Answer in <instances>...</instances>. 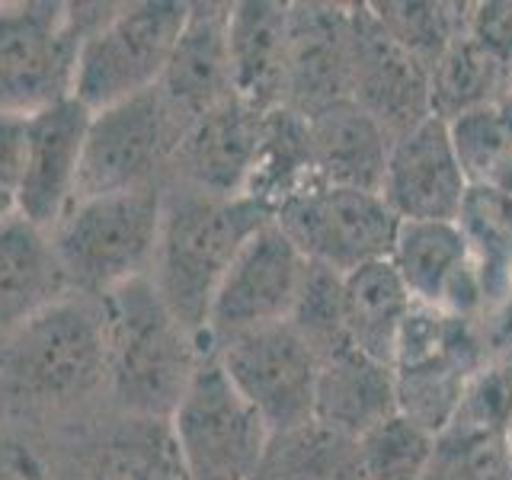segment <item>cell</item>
I'll return each instance as SVG.
<instances>
[{"label":"cell","mask_w":512,"mask_h":480,"mask_svg":"<svg viewBox=\"0 0 512 480\" xmlns=\"http://www.w3.org/2000/svg\"><path fill=\"white\" fill-rule=\"evenodd\" d=\"M266 221H272V212L250 196H208L180 183L164 186V218L148 279L202 346L208 308L224 272Z\"/></svg>","instance_id":"6da1fadb"},{"label":"cell","mask_w":512,"mask_h":480,"mask_svg":"<svg viewBox=\"0 0 512 480\" xmlns=\"http://www.w3.org/2000/svg\"><path fill=\"white\" fill-rule=\"evenodd\" d=\"M106 330V391L122 416L170 420L205 349L148 276L100 298Z\"/></svg>","instance_id":"7a4b0ae2"},{"label":"cell","mask_w":512,"mask_h":480,"mask_svg":"<svg viewBox=\"0 0 512 480\" xmlns=\"http://www.w3.org/2000/svg\"><path fill=\"white\" fill-rule=\"evenodd\" d=\"M4 404L61 413L106 391V330L100 298L68 295L0 349Z\"/></svg>","instance_id":"3957f363"},{"label":"cell","mask_w":512,"mask_h":480,"mask_svg":"<svg viewBox=\"0 0 512 480\" xmlns=\"http://www.w3.org/2000/svg\"><path fill=\"white\" fill-rule=\"evenodd\" d=\"M164 186L77 199L48 237L74 295L106 298L154 266Z\"/></svg>","instance_id":"277c9868"},{"label":"cell","mask_w":512,"mask_h":480,"mask_svg":"<svg viewBox=\"0 0 512 480\" xmlns=\"http://www.w3.org/2000/svg\"><path fill=\"white\" fill-rule=\"evenodd\" d=\"M189 4H106L77 48L71 96L90 112L154 90L167 68Z\"/></svg>","instance_id":"5b68a950"},{"label":"cell","mask_w":512,"mask_h":480,"mask_svg":"<svg viewBox=\"0 0 512 480\" xmlns=\"http://www.w3.org/2000/svg\"><path fill=\"white\" fill-rule=\"evenodd\" d=\"M106 4H0V109L36 112L71 96L77 48Z\"/></svg>","instance_id":"8992f818"},{"label":"cell","mask_w":512,"mask_h":480,"mask_svg":"<svg viewBox=\"0 0 512 480\" xmlns=\"http://www.w3.org/2000/svg\"><path fill=\"white\" fill-rule=\"evenodd\" d=\"M167 423L189 480H256L272 439L212 352L202 356Z\"/></svg>","instance_id":"52a82bcc"},{"label":"cell","mask_w":512,"mask_h":480,"mask_svg":"<svg viewBox=\"0 0 512 480\" xmlns=\"http://www.w3.org/2000/svg\"><path fill=\"white\" fill-rule=\"evenodd\" d=\"M186 128L189 122L157 87L96 109L87 125L77 199L160 186Z\"/></svg>","instance_id":"ba28073f"},{"label":"cell","mask_w":512,"mask_h":480,"mask_svg":"<svg viewBox=\"0 0 512 480\" xmlns=\"http://www.w3.org/2000/svg\"><path fill=\"white\" fill-rule=\"evenodd\" d=\"M272 221L301 250L308 263L349 276L359 266L391 260L400 218L381 199V192L330 186L308 180L285 196Z\"/></svg>","instance_id":"9c48e42d"},{"label":"cell","mask_w":512,"mask_h":480,"mask_svg":"<svg viewBox=\"0 0 512 480\" xmlns=\"http://www.w3.org/2000/svg\"><path fill=\"white\" fill-rule=\"evenodd\" d=\"M212 356L266 423L269 436H285L314 423L320 359L288 320L221 340Z\"/></svg>","instance_id":"30bf717a"},{"label":"cell","mask_w":512,"mask_h":480,"mask_svg":"<svg viewBox=\"0 0 512 480\" xmlns=\"http://www.w3.org/2000/svg\"><path fill=\"white\" fill-rule=\"evenodd\" d=\"M304 276H308V260L276 221H266L260 231L250 234L224 272L208 308L205 346L215 349L237 333L285 324L295 311Z\"/></svg>","instance_id":"8fae6325"},{"label":"cell","mask_w":512,"mask_h":480,"mask_svg":"<svg viewBox=\"0 0 512 480\" xmlns=\"http://www.w3.org/2000/svg\"><path fill=\"white\" fill-rule=\"evenodd\" d=\"M349 23L352 103L365 109L394 141L432 116L429 68L388 36L372 7H349Z\"/></svg>","instance_id":"7c38bea8"},{"label":"cell","mask_w":512,"mask_h":480,"mask_svg":"<svg viewBox=\"0 0 512 480\" xmlns=\"http://www.w3.org/2000/svg\"><path fill=\"white\" fill-rule=\"evenodd\" d=\"M90 116L93 112L84 103H77L74 96L29 112L26 167L20 186L13 192V202L16 215L36 224L45 234L77 202Z\"/></svg>","instance_id":"4fadbf2b"},{"label":"cell","mask_w":512,"mask_h":480,"mask_svg":"<svg viewBox=\"0 0 512 480\" xmlns=\"http://www.w3.org/2000/svg\"><path fill=\"white\" fill-rule=\"evenodd\" d=\"M468 196L448 122L429 116L391 141L381 199L400 221H461Z\"/></svg>","instance_id":"5bb4252c"},{"label":"cell","mask_w":512,"mask_h":480,"mask_svg":"<svg viewBox=\"0 0 512 480\" xmlns=\"http://www.w3.org/2000/svg\"><path fill=\"white\" fill-rule=\"evenodd\" d=\"M340 100H352L349 7L288 4L285 106L308 119Z\"/></svg>","instance_id":"9a60e30c"},{"label":"cell","mask_w":512,"mask_h":480,"mask_svg":"<svg viewBox=\"0 0 512 480\" xmlns=\"http://www.w3.org/2000/svg\"><path fill=\"white\" fill-rule=\"evenodd\" d=\"M263 116L244 100H224L186 128L170 164V183L208 196H247V183L260 151Z\"/></svg>","instance_id":"2e32d148"},{"label":"cell","mask_w":512,"mask_h":480,"mask_svg":"<svg viewBox=\"0 0 512 480\" xmlns=\"http://www.w3.org/2000/svg\"><path fill=\"white\" fill-rule=\"evenodd\" d=\"M231 4H189L157 90L192 125L234 96L231 84Z\"/></svg>","instance_id":"e0dca14e"},{"label":"cell","mask_w":512,"mask_h":480,"mask_svg":"<svg viewBox=\"0 0 512 480\" xmlns=\"http://www.w3.org/2000/svg\"><path fill=\"white\" fill-rule=\"evenodd\" d=\"M74 295L52 237L13 215L0 224V349L55 301Z\"/></svg>","instance_id":"ac0fdd59"},{"label":"cell","mask_w":512,"mask_h":480,"mask_svg":"<svg viewBox=\"0 0 512 480\" xmlns=\"http://www.w3.org/2000/svg\"><path fill=\"white\" fill-rule=\"evenodd\" d=\"M308 144L314 180L381 192L391 138L352 100H340L308 116Z\"/></svg>","instance_id":"d6986e66"},{"label":"cell","mask_w":512,"mask_h":480,"mask_svg":"<svg viewBox=\"0 0 512 480\" xmlns=\"http://www.w3.org/2000/svg\"><path fill=\"white\" fill-rule=\"evenodd\" d=\"M397 413V378L394 368L362 356L359 349H340L320 362L314 423L359 442Z\"/></svg>","instance_id":"ffe728a7"},{"label":"cell","mask_w":512,"mask_h":480,"mask_svg":"<svg viewBox=\"0 0 512 480\" xmlns=\"http://www.w3.org/2000/svg\"><path fill=\"white\" fill-rule=\"evenodd\" d=\"M391 263L416 304L458 311V292L474 282L471 237L461 221H400Z\"/></svg>","instance_id":"44dd1931"},{"label":"cell","mask_w":512,"mask_h":480,"mask_svg":"<svg viewBox=\"0 0 512 480\" xmlns=\"http://www.w3.org/2000/svg\"><path fill=\"white\" fill-rule=\"evenodd\" d=\"M231 84L234 96L269 112L285 106V52H288V4L247 0L231 4Z\"/></svg>","instance_id":"7402d4cb"},{"label":"cell","mask_w":512,"mask_h":480,"mask_svg":"<svg viewBox=\"0 0 512 480\" xmlns=\"http://www.w3.org/2000/svg\"><path fill=\"white\" fill-rule=\"evenodd\" d=\"M413 304L416 301L391 260H378L349 272L343 276V324L349 346L394 368L400 330H404Z\"/></svg>","instance_id":"603a6c76"},{"label":"cell","mask_w":512,"mask_h":480,"mask_svg":"<svg viewBox=\"0 0 512 480\" xmlns=\"http://www.w3.org/2000/svg\"><path fill=\"white\" fill-rule=\"evenodd\" d=\"M509 71L503 61L490 55L468 29L448 42L445 52L429 68L432 116L452 122L471 109L496 106L503 100Z\"/></svg>","instance_id":"cb8c5ba5"},{"label":"cell","mask_w":512,"mask_h":480,"mask_svg":"<svg viewBox=\"0 0 512 480\" xmlns=\"http://www.w3.org/2000/svg\"><path fill=\"white\" fill-rule=\"evenodd\" d=\"M84 480H189L167 420H132L93 448Z\"/></svg>","instance_id":"d4e9b609"},{"label":"cell","mask_w":512,"mask_h":480,"mask_svg":"<svg viewBox=\"0 0 512 480\" xmlns=\"http://www.w3.org/2000/svg\"><path fill=\"white\" fill-rule=\"evenodd\" d=\"M256 480H362L359 448L320 423L272 436Z\"/></svg>","instance_id":"484cf974"},{"label":"cell","mask_w":512,"mask_h":480,"mask_svg":"<svg viewBox=\"0 0 512 480\" xmlns=\"http://www.w3.org/2000/svg\"><path fill=\"white\" fill-rule=\"evenodd\" d=\"M423 480H512V448L500 429L455 420L436 436Z\"/></svg>","instance_id":"4316f807"},{"label":"cell","mask_w":512,"mask_h":480,"mask_svg":"<svg viewBox=\"0 0 512 480\" xmlns=\"http://www.w3.org/2000/svg\"><path fill=\"white\" fill-rule=\"evenodd\" d=\"M356 448L362 480H423L436 452V436L394 413L368 429Z\"/></svg>","instance_id":"83f0119b"},{"label":"cell","mask_w":512,"mask_h":480,"mask_svg":"<svg viewBox=\"0 0 512 480\" xmlns=\"http://www.w3.org/2000/svg\"><path fill=\"white\" fill-rule=\"evenodd\" d=\"M448 135H452L455 154L474 189L500 183L512 170V135L506 128L500 103L471 109L452 119L448 122Z\"/></svg>","instance_id":"f1b7e54d"},{"label":"cell","mask_w":512,"mask_h":480,"mask_svg":"<svg viewBox=\"0 0 512 480\" xmlns=\"http://www.w3.org/2000/svg\"><path fill=\"white\" fill-rule=\"evenodd\" d=\"M301 340L314 349V356L324 362L333 352L349 346L346 324H343V276L317 263H308L301 295L295 301V311L288 317Z\"/></svg>","instance_id":"f546056e"},{"label":"cell","mask_w":512,"mask_h":480,"mask_svg":"<svg viewBox=\"0 0 512 480\" xmlns=\"http://www.w3.org/2000/svg\"><path fill=\"white\" fill-rule=\"evenodd\" d=\"M448 10L452 7L445 4H372L375 20L388 29V36L420 58L426 68L436 64L458 32L468 29L458 26V16Z\"/></svg>","instance_id":"4dcf8cb0"},{"label":"cell","mask_w":512,"mask_h":480,"mask_svg":"<svg viewBox=\"0 0 512 480\" xmlns=\"http://www.w3.org/2000/svg\"><path fill=\"white\" fill-rule=\"evenodd\" d=\"M29 112L0 109V192H16L26 167Z\"/></svg>","instance_id":"1f68e13d"},{"label":"cell","mask_w":512,"mask_h":480,"mask_svg":"<svg viewBox=\"0 0 512 480\" xmlns=\"http://www.w3.org/2000/svg\"><path fill=\"white\" fill-rule=\"evenodd\" d=\"M468 32L512 71V4H480L468 16Z\"/></svg>","instance_id":"d6a6232c"},{"label":"cell","mask_w":512,"mask_h":480,"mask_svg":"<svg viewBox=\"0 0 512 480\" xmlns=\"http://www.w3.org/2000/svg\"><path fill=\"white\" fill-rule=\"evenodd\" d=\"M0 480H52L48 458L26 436L0 426Z\"/></svg>","instance_id":"836d02e7"},{"label":"cell","mask_w":512,"mask_h":480,"mask_svg":"<svg viewBox=\"0 0 512 480\" xmlns=\"http://www.w3.org/2000/svg\"><path fill=\"white\" fill-rule=\"evenodd\" d=\"M13 215H16V202H13V196H10V192H0V224L10 221Z\"/></svg>","instance_id":"e575fe53"},{"label":"cell","mask_w":512,"mask_h":480,"mask_svg":"<svg viewBox=\"0 0 512 480\" xmlns=\"http://www.w3.org/2000/svg\"><path fill=\"white\" fill-rule=\"evenodd\" d=\"M506 87H509V90H506V96H503V100H512V71H509V80H506Z\"/></svg>","instance_id":"d590c367"},{"label":"cell","mask_w":512,"mask_h":480,"mask_svg":"<svg viewBox=\"0 0 512 480\" xmlns=\"http://www.w3.org/2000/svg\"><path fill=\"white\" fill-rule=\"evenodd\" d=\"M4 407H7V404H4V388H0V413H4Z\"/></svg>","instance_id":"8d00e7d4"}]
</instances>
